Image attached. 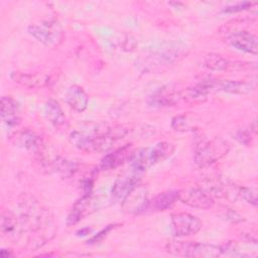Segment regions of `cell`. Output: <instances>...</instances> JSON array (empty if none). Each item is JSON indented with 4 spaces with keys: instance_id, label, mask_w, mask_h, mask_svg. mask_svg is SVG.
Instances as JSON below:
<instances>
[{
    "instance_id": "obj_32",
    "label": "cell",
    "mask_w": 258,
    "mask_h": 258,
    "mask_svg": "<svg viewBox=\"0 0 258 258\" xmlns=\"http://www.w3.org/2000/svg\"><path fill=\"white\" fill-rule=\"evenodd\" d=\"M0 255L3 257V258H8V257H11L13 256V253L11 250H7V249H2L0 251Z\"/></svg>"
},
{
    "instance_id": "obj_6",
    "label": "cell",
    "mask_w": 258,
    "mask_h": 258,
    "mask_svg": "<svg viewBox=\"0 0 258 258\" xmlns=\"http://www.w3.org/2000/svg\"><path fill=\"white\" fill-rule=\"evenodd\" d=\"M28 32L47 47H56L63 39V29L55 20H46L28 27Z\"/></svg>"
},
{
    "instance_id": "obj_24",
    "label": "cell",
    "mask_w": 258,
    "mask_h": 258,
    "mask_svg": "<svg viewBox=\"0 0 258 258\" xmlns=\"http://www.w3.org/2000/svg\"><path fill=\"white\" fill-rule=\"evenodd\" d=\"M204 66L214 72H226L231 68H234V64L225 58L223 55L218 53H209L204 58Z\"/></svg>"
},
{
    "instance_id": "obj_26",
    "label": "cell",
    "mask_w": 258,
    "mask_h": 258,
    "mask_svg": "<svg viewBox=\"0 0 258 258\" xmlns=\"http://www.w3.org/2000/svg\"><path fill=\"white\" fill-rule=\"evenodd\" d=\"M171 127L177 132H187L192 128V123L189 117L185 114L174 116L171 120Z\"/></svg>"
},
{
    "instance_id": "obj_21",
    "label": "cell",
    "mask_w": 258,
    "mask_h": 258,
    "mask_svg": "<svg viewBox=\"0 0 258 258\" xmlns=\"http://www.w3.org/2000/svg\"><path fill=\"white\" fill-rule=\"evenodd\" d=\"M181 100L180 92H173V91H167V90H160L153 94L149 100L148 104L151 107H157V108H163V107H171L179 103Z\"/></svg>"
},
{
    "instance_id": "obj_17",
    "label": "cell",
    "mask_w": 258,
    "mask_h": 258,
    "mask_svg": "<svg viewBox=\"0 0 258 258\" xmlns=\"http://www.w3.org/2000/svg\"><path fill=\"white\" fill-rule=\"evenodd\" d=\"M255 89L253 82L246 81H230V80H214V90L223 91L230 94L243 95L252 92Z\"/></svg>"
},
{
    "instance_id": "obj_7",
    "label": "cell",
    "mask_w": 258,
    "mask_h": 258,
    "mask_svg": "<svg viewBox=\"0 0 258 258\" xmlns=\"http://www.w3.org/2000/svg\"><path fill=\"white\" fill-rule=\"evenodd\" d=\"M171 231L175 237L195 235L202 229V221L189 213H175L170 219Z\"/></svg>"
},
{
    "instance_id": "obj_29",
    "label": "cell",
    "mask_w": 258,
    "mask_h": 258,
    "mask_svg": "<svg viewBox=\"0 0 258 258\" xmlns=\"http://www.w3.org/2000/svg\"><path fill=\"white\" fill-rule=\"evenodd\" d=\"M115 227H116V225H108L106 228H104L103 230H101L97 235H95V236H93L91 239H89V240H88V244H97V243L101 242V241L108 235V233H109L112 229H114Z\"/></svg>"
},
{
    "instance_id": "obj_11",
    "label": "cell",
    "mask_w": 258,
    "mask_h": 258,
    "mask_svg": "<svg viewBox=\"0 0 258 258\" xmlns=\"http://www.w3.org/2000/svg\"><path fill=\"white\" fill-rule=\"evenodd\" d=\"M140 182V173L131 169V171L121 174L112 186V196L117 199L123 200L136 187Z\"/></svg>"
},
{
    "instance_id": "obj_20",
    "label": "cell",
    "mask_w": 258,
    "mask_h": 258,
    "mask_svg": "<svg viewBox=\"0 0 258 258\" xmlns=\"http://www.w3.org/2000/svg\"><path fill=\"white\" fill-rule=\"evenodd\" d=\"M92 204V194L85 192L82 198H80L73 206L67 218V225L72 227L78 224L88 213L89 208Z\"/></svg>"
},
{
    "instance_id": "obj_12",
    "label": "cell",
    "mask_w": 258,
    "mask_h": 258,
    "mask_svg": "<svg viewBox=\"0 0 258 258\" xmlns=\"http://www.w3.org/2000/svg\"><path fill=\"white\" fill-rule=\"evenodd\" d=\"M9 138L16 146L33 152H39L43 145L41 137L30 129L13 131L9 134Z\"/></svg>"
},
{
    "instance_id": "obj_33",
    "label": "cell",
    "mask_w": 258,
    "mask_h": 258,
    "mask_svg": "<svg viewBox=\"0 0 258 258\" xmlns=\"http://www.w3.org/2000/svg\"><path fill=\"white\" fill-rule=\"evenodd\" d=\"M91 230L89 229V228H85V229H82V230H80V231H78L77 232V234L79 235V234H81L82 233V235L84 236V235H87V234H89V232H90Z\"/></svg>"
},
{
    "instance_id": "obj_18",
    "label": "cell",
    "mask_w": 258,
    "mask_h": 258,
    "mask_svg": "<svg viewBox=\"0 0 258 258\" xmlns=\"http://www.w3.org/2000/svg\"><path fill=\"white\" fill-rule=\"evenodd\" d=\"M67 104L76 112H84L89 104V97L80 86H71L66 93Z\"/></svg>"
},
{
    "instance_id": "obj_14",
    "label": "cell",
    "mask_w": 258,
    "mask_h": 258,
    "mask_svg": "<svg viewBox=\"0 0 258 258\" xmlns=\"http://www.w3.org/2000/svg\"><path fill=\"white\" fill-rule=\"evenodd\" d=\"M132 154H133V150L131 148V145L126 144L122 147H119V148L105 154L104 157L101 159L99 167L102 170L114 169V168L122 165L123 163L129 161Z\"/></svg>"
},
{
    "instance_id": "obj_25",
    "label": "cell",
    "mask_w": 258,
    "mask_h": 258,
    "mask_svg": "<svg viewBox=\"0 0 258 258\" xmlns=\"http://www.w3.org/2000/svg\"><path fill=\"white\" fill-rule=\"evenodd\" d=\"M52 167L57 172H59L64 177H71L73 176L78 170H79V163H77L74 160H69L67 158L57 157L52 162Z\"/></svg>"
},
{
    "instance_id": "obj_10",
    "label": "cell",
    "mask_w": 258,
    "mask_h": 258,
    "mask_svg": "<svg viewBox=\"0 0 258 258\" xmlns=\"http://www.w3.org/2000/svg\"><path fill=\"white\" fill-rule=\"evenodd\" d=\"M226 42L232 47L256 55L258 52V39L253 33L241 30L235 31L226 37Z\"/></svg>"
},
{
    "instance_id": "obj_28",
    "label": "cell",
    "mask_w": 258,
    "mask_h": 258,
    "mask_svg": "<svg viewBox=\"0 0 258 258\" xmlns=\"http://www.w3.org/2000/svg\"><path fill=\"white\" fill-rule=\"evenodd\" d=\"M254 5H256V3H254V2H241V3H237L235 5L226 7V9H224V12H228V13L239 12V11L247 10V9L251 8L252 6H254Z\"/></svg>"
},
{
    "instance_id": "obj_30",
    "label": "cell",
    "mask_w": 258,
    "mask_h": 258,
    "mask_svg": "<svg viewBox=\"0 0 258 258\" xmlns=\"http://www.w3.org/2000/svg\"><path fill=\"white\" fill-rule=\"evenodd\" d=\"M236 138L243 144L249 145L251 142V133L249 130H239L236 134Z\"/></svg>"
},
{
    "instance_id": "obj_19",
    "label": "cell",
    "mask_w": 258,
    "mask_h": 258,
    "mask_svg": "<svg viewBox=\"0 0 258 258\" xmlns=\"http://www.w3.org/2000/svg\"><path fill=\"white\" fill-rule=\"evenodd\" d=\"M13 82L22 87L29 89L41 88L48 83V77L44 74H28L21 72H13L10 75Z\"/></svg>"
},
{
    "instance_id": "obj_9",
    "label": "cell",
    "mask_w": 258,
    "mask_h": 258,
    "mask_svg": "<svg viewBox=\"0 0 258 258\" xmlns=\"http://www.w3.org/2000/svg\"><path fill=\"white\" fill-rule=\"evenodd\" d=\"M239 187L231 179L224 176H216L210 178L204 187L213 198H223L228 200H236L239 196Z\"/></svg>"
},
{
    "instance_id": "obj_16",
    "label": "cell",
    "mask_w": 258,
    "mask_h": 258,
    "mask_svg": "<svg viewBox=\"0 0 258 258\" xmlns=\"http://www.w3.org/2000/svg\"><path fill=\"white\" fill-rule=\"evenodd\" d=\"M147 204V190L139 184L123 200V209L130 214H138L146 208Z\"/></svg>"
},
{
    "instance_id": "obj_3",
    "label": "cell",
    "mask_w": 258,
    "mask_h": 258,
    "mask_svg": "<svg viewBox=\"0 0 258 258\" xmlns=\"http://www.w3.org/2000/svg\"><path fill=\"white\" fill-rule=\"evenodd\" d=\"M173 151L174 145L166 141L157 142L154 145L140 148L133 151V154L129 160L131 169L141 174L151 166L171 156Z\"/></svg>"
},
{
    "instance_id": "obj_31",
    "label": "cell",
    "mask_w": 258,
    "mask_h": 258,
    "mask_svg": "<svg viewBox=\"0 0 258 258\" xmlns=\"http://www.w3.org/2000/svg\"><path fill=\"white\" fill-rule=\"evenodd\" d=\"M225 217H226L227 220H230V221H232V222H240V221L243 220L242 217H241L238 213H236L235 211H233V210H231V209H227V210H226V212H225Z\"/></svg>"
},
{
    "instance_id": "obj_8",
    "label": "cell",
    "mask_w": 258,
    "mask_h": 258,
    "mask_svg": "<svg viewBox=\"0 0 258 258\" xmlns=\"http://www.w3.org/2000/svg\"><path fill=\"white\" fill-rule=\"evenodd\" d=\"M178 200L196 209L208 210L211 209L214 204V198L204 187H187L178 190Z\"/></svg>"
},
{
    "instance_id": "obj_13",
    "label": "cell",
    "mask_w": 258,
    "mask_h": 258,
    "mask_svg": "<svg viewBox=\"0 0 258 258\" xmlns=\"http://www.w3.org/2000/svg\"><path fill=\"white\" fill-rule=\"evenodd\" d=\"M0 229L3 237L14 242L20 238L24 230L19 217H16L15 214L8 210L3 211L1 214Z\"/></svg>"
},
{
    "instance_id": "obj_23",
    "label": "cell",
    "mask_w": 258,
    "mask_h": 258,
    "mask_svg": "<svg viewBox=\"0 0 258 258\" xmlns=\"http://www.w3.org/2000/svg\"><path fill=\"white\" fill-rule=\"evenodd\" d=\"M178 201L177 190H167L158 194L150 203V206L155 211L169 210Z\"/></svg>"
},
{
    "instance_id": "obj_2",
    "label": "cell",
    "mask_w": 258,
    "mask_h": 258,
    "mask_svg": "<svg viewBox=\"0 0 258 258\" xmlns=\"http://www.w3.org/2000/svg\"><path fill=\"white\" fill-rule=\"evenodd\" d=\"M19 208V219L24 230L34 234L35 243H44L49 240L46 234L53 227V220L50 212L45 209L36 199L31 196L23 195Z\"/></svg>"
},
{
    "instance_id": "obj_5",
    "label": "cell",
    "mask_w": 258,
    "mask_h": 258,
    "mask_svg": "<svg viewBox=\"0 0 258 258\" xmlns=\"http://www.w3.org/2000/svg\"><path fill=\"white\" fill-rule=\"evenodd\" d=\"M228 151L229 144L222 138H202L195 146L194 159L199 167H207L221 159Z\"/></svg>"
},
{
    "instance_id": "obj_4",
    "label": "cell",
    "mask_w": 258,
    "mask_h": 258,
    "mask_svg": "<svg viewBox=\"0 0 258 258\" xmlns=\"http://www.w3.org/2000/svg\"><path fill=\"white\" fill-rule=\"evenodd\" d=\"M165 250L167 253L181 257L197 258H215L222 256L221 245L196 243L190 241L172 240L166 243Z\"/></svg>"
},
{
    "instance_id": "obj_27",
    "label": "cell",
    "mask_w": 258,
    "mask_h": 258,
    "mask_svg": "<svg viewBox=\"0 0 258 258\" xmlns=\"http://www.w3.org/2000/svg\"><path fill=\"white\" fill-rule=\"evenodd\" d=\"M238 196L244 200L246 203L252 205V206H257V192L256 189L251 188V187H245V186H240L239 187V194Z\"/></svg>"
},
{
    "instance_id": "obj_22",
    "label": "cell",
    "mask_w": 258,
    "mask_h": 258,
    "mask_svg": "<svg viewBox=\"0 0 258 258\" xmlns=\"http://www.w3.org/2000/svg\"><path fill=\"white\" fill-rule=\"evenodd\" d=\"M44 114L48 122L55 128H60L67 123V118L62 109L53 99H50L45 103Z\"/></svg>"
},
{
    "instance_id": "obj_1",
    "label": "cell",
    "mask_w": 258,
    "mask_h": 258,
    "mask_svg": "<svg viewBox=\"0 0 258 258\" xmlns=\"http://www.w3.org/2000/svg\"><path fill=\"white\" fill-rule=\"evenodd\" d=\"M126 134L127 129L120 125L92 123L74 130L70 134V140L84 152H106Z\"/></svg>"
},
{
    "instance_id": "obj_15",
    "label": "cell",
    "mask_w": 258,
    "mask_h": 258,
    "mask_svg": "<svg viewBox=\"0 0 258 258\" xmlns=\"http://www.w3.org/2000/svg\"><path fill=\"white\" fill-rule=\"evenodd\" d=\"M1 119L8 127H16L20 123V106L11 96L1 98Z\"/></svg>"
}]
</instances>
